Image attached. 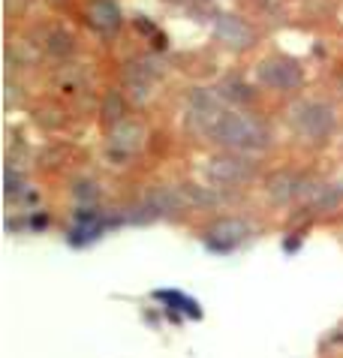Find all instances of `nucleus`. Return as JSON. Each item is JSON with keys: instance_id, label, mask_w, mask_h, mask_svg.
<instances>
[{"instance_id": "f257e3e1", "label": "nucleus", "mask_w": 343, "mask_h": 358, "mask_svg": "<svg viewBox=\"0 0 343 358\" xmlns=\"http://www.w3.org/2000/svg\"><path fill=\"white\" fill-rule=\"evenodd\" d=\"M211 142L223 144L229 151H268L271 148V127L262 118L247 115V112H223V118L208 133Z\"/></svg>"}, {"instance_id": "f03ea898", "label": "nucleus", "mask_w": 343, "mask_h": 358, "mask_svg": "<svg viewBox=\"0 0 343 358\" xmlns=\"http://www.w3.org/2000/svg\"><path fill=\"white\" fill-rule=\"evenodd\" d=\"M289 124L304 142L322 144L334 133V109L322 100H301L289 109Z\"/></svg>"}, {"instance_id": "7ed1b4c3", "label": "nucleus", "mask_w": 343, "mask_h": 358, "mask_svg": "<svg viewBox=\"0 0 343 358\" xmlns=\"http://www.w3.org/2000/svg\"><path fill=\"white\" fill-rule=\"evenodd\" d=\"M205 178L214 187H241L256 178V166L250 159H244L238 151H232V154L211 157L205 163Z\"/></svg>"}, {"instance_id": "20e7f679", "label": "nucleus", "mask_w": 343, "mask_h": 358, "mask_svg": "<svg viewBox=\"0 0 343 358\" xmlns=\"http://www.w3.org/2000/svg\"><path fill=\"white\" fill-rule=\"evenodd\" d=\"M256 81L262 88L280 90V94H292V90H298L304 85V73L289 57H265L256 66Z\"/></svg>"}, {"instance_id": "39448f33", "label": "nucleus", "mask_w": 343, "mask_h": 358, "mask_svg": "<svg viewBox=\"0 0 343 358\" xmlns=\"http://www.w3.org/2000/svg\"><path fill=\"white\" fill-rule=\"evenodd\" d=\"M223 97H220V90H193L187 100V124L190 129H196V133L208 136L211 129H214V124L220 118H223Z\"/></svg>"}, {"instance_id": "423d86ee", "label": "nucleus", "mask_w": 343, "mask_h": 358, "mask_svg": "<svg viewBox=\"0 0 343 358\" xmlns=\"http://www.w3.org/2000/svg\"><path fill=\"white\" fill-rule=\"evenodd\" d=\"M144 139H148V129L142 120H118L114 127H109V159L112 163H127L136 151H142Z\"/></svg>"}, {"instance_id": "0eeeda50", "label": "nucleus", "mask_w": 343, "mask_h": 358, "mask_svg": "<svg viewBox=\"0 0 343 358\" xmlns=\"http://www.w3.org/2000/svg\"><path fill=\"white\" fill-rule=\"evenodd\" d=\"M250 238V223L241 217H220L205 229V247L211 253H229Z\"/></svg>"}, {"instance_id": "6e6552de", "label": "nucleus", "mask_w": 343, "mask_h": 358, "mask_svg": "<svg viewBox=\"0 0 343 358\" xmlns=\"http://www.w3.org/2000/svg\"><path fill=\"white\" fill-rule=\"evenodd\" d=\"M163 75V66H160V57L148 55V57H139V60H129L124 66V88L129 90L136 103H144L151 97V85Z\"/></svg>"}, {"instance_id": "1a4fd4ad", "label": "nucleus", "mask_w": 343, "mask_h": 358, "mask_svg": "<svg viewBox=\"0 0 343 358\" xmlns=\"http://www.w3.org/2000/svg\"><path fill=\"white\" fill-rule=\"evenodd\" d=\"M214 34L220 45H226L229 51H247L256 45V30L247 25L244 18H238V15L232 12H220L214 18Z\"/></svg>"}, {"instance_id": "9d476101", "label": "nucleus", "mask_w": 343, "mask_h": 358, "mask_svg": "<svg viewBox=\"0 0 343 358\" xmlns=\"http://www.w3.org/2000/svg\"><path fill=\"white\" fill-rule=\"evenodd\" d=\"M304 190H307V178L292 169H277L265 178V193L274 205H292L304 196Z\"/></svg>"}, {"instance_id": "9b49d317", "label": "nucleus", "mask_w": 343, "mask_h": 358, "mask_svg": "<svg viewBox=\"0 0 343 358\" xmlns=\"http://www.w3.org/2000/svg\"><path fill=\"white\" fill-rule=\"evenodd\" d=\"M142 199L154 208L157 217H178L184 208H190L181 187H154V190H148Z\"/></svg>"}, {"instance_id": "f8f14e48", "label": "nucleus", "mask_w": 343, "mask_h": 358, "mask_svg": "<svg viewBox=\"0 0 343 358\" xmlns=\"http://www.w3.org/2000/svg\"><path fill=\"white\" fill-rule=\"evenodd\" d=\"M301 199L314 211H334L343 202V181H325V184L307 181V190H304Z\"/></svg>"}, {"instance_id": "ddd939ff", "label": "nucleus", "mask_w": 343, "mask_h": 358, "mask_svg": "<svg viewBox=\"0 0 343 358\" xmlns=\"http://www.w3.org/2000/svg\"><path fill=\"white\" fill-rule=\"evenodd\" d=\"M88 21L97 30H114L120 25V10L114 0H90L88 6Z\"/></svg>"}, {"instance_id": "4468645a", "label": "nucleus", "mask_w": 343, "mask_h": 358, "mask_svg": "<svg viewBox=\"0 0 343 358\" xmlns=\"http://www.w3.org/2000/svg\"><path fill=\"white\" fill-rule=\"evenodd\" d=\"M42 45L51 57H70L75 51V36L66 27H45L42 30Z\"/></svg>"}, {"instance_id": "2eb2a0df", "label": "nucleus", "mask_w": 343, "mask_h": 358, "mask_svg": "<svg viewBox=\"0 0 343 358\" xmlns=\"http://www.w3.org/2000/svg\"><path fill=\"white\" fill-rule=\"evenodd\" d=\"M85 79H88V73L81 70L79 64H64L55 73V88L60 94L73 97V94H79V88H85Z\"/></svg>"}, {"instance_id": "dca6fc26", "label": "nucleus", "mask_w": 343, "mask_h": 358, "mask_svg": "<svg viewBox=\"0 0 343 358\" xmlns=\"http://www.w3.org/2000/svg\"><path fill=\"white\" fill-rule=\"evenodd\" d=\"M184 190V199L190 208H214V205L223 202V196L214 193V190H208V187H199V184H187V187H181Z\"/></svg>"}, {"instance_id": "f3484780", "label": "nucleus", "mask_w": 343, "mask_h": 358, "mask_svg": "<svg viewBox=\"0 0 343 358\" xmlns=\"http://www.w3.org/2000/svg\"><path fill=\"white\" fill-rule=\"evenodd\" d=\"M217 90H220V97L232 105H247L250 100H253V88H247L241 79H223Z\"/></svg>"}, {"instance_id": "a211bd4d", "label": "nucleus", "mask_w": 343, "mask_h": 358, "mask_svg": "<svg viewBox=\"0 0 343 358\" xmlns=\"http://www.w3.org/2000/svg\"><path fill=\"white\" fill-rule=\"evenodd\" d=\"M73 199L85 208H94V205H100V184L94 178H79L73 184Z\"/></svg>"}, {"instance_id": "6ab92c4d", "label": "nucleus", "mask_w": 343, "mask_h": 358, "mask_svg": "<svg viewBox=\"0 0 343 358\" xmlns=\"http://www.w3.org/2000/svg\"><path fill=\"white\" fill-rule=\"evenodd\" d=\"M103 120L109 127H114L118 120H124V112H127V105H124V97L118 94V90H109V94L103 97Z\"/></svg>"}, {"instance_id": "aec40b11", "label": "nucleus", "mask_w": 343, "mask_h": 358, "mask_svg": "<svg viewBox=\"0 0 343 358\" xmlns=\"http://www.w3.org/2000/svg\"><path fill=\"white\" fill-rule=\"evenodd\" d=\"M3 193H6V199H15V196H21L25 193V178L21 175H15L12 166H6V175H3Z\"/></svg>"}, {"instance_id": "412c9836", "label": "nucleus", "mask_w": 343, "mask_h": 358, "mask_svg": "<svg viewBox=\"0 0 343 358\" xmlns=\"http://www.w3.org/2000/svg\"><path fill=\"white\" fill-rule=\"evenodd\" d=\"M49 223H51V217L45 214V211H34V214H30V220H27V226L34 232H42V229H49Z\"/></svg>"}, {"instance_id": "4be33fe9", "label": "nucleus", "mask_w": 343, "mask_h": 358, "mask_svg": "<svg viewBox=\"0 0 343 358\" xmlns=\"http://www.w3.org/2000/svg\"><path fill=\"white\" fill-rule=\"evenodd\" d=\"M181 310H184V314H187L190 319H202V307H199V301L190 298V295H187V301H184V307H181Z\"/></svg>"}, {"instance_id": "5701e85b", "label": "nucleus", "mask_w": 343, "mask_h": 358, "mask_svg": "<svg viewBox=\"0 0 343 358\" xmlns=\"http://www.w3.org/2000/svg\"><path fill=\"white\" fill-rule=\"evenodd\" d=\"M301 250V241L298 238H286L283 241V253H298Z\"/></svg>"}, {"instance_id": "b1692460", "label": "nucleus", "mask_w": 343, "mask_h": 358, "mask_svg": "<svg viewBox=\"0 0 343 358\" xmlns=\"http://www.w3.org/2000/svg\"><path fill=\"white\" fill-rule=\"evenodd\" d=\"M136 27H142L144 34H154V25H151V21H144V18H139V21H136Z\"/></svg>"}, {"instance_id": "393cba45", "label": "nucleus", "mask_w": 343, "mask_h": 358, "mask_svg": "<svg viewBox=\"0 0 343 358\" xmlns=\"http://www.w3.org/2000/svg\"><path fill=\"white\" fill-rule=\"evenodd\" d=\"M154 45H157V49H166V45H169V42H166V34H157L154 36Z\"/></svg>"}, {"instance_id": "a878e982", "label": "nucleus", "mask_w": 343, "mask_h": 358, "mask_svg": "<svg viewBox=\"0 0 343 358\" xmlns=\"http://www.w3.org/2000/svg\"><path fill=\"white\" fill-rule=\"evenodd\" d=\"M51 3H64V0H51Z\"/></svg>"}]
</instances>
